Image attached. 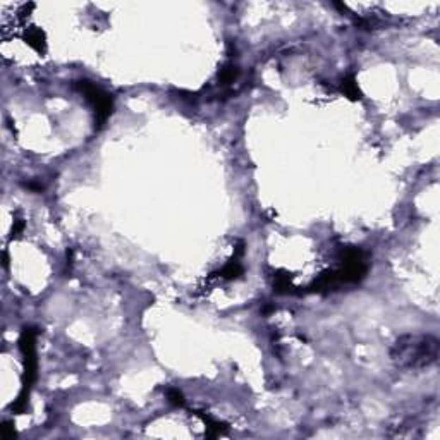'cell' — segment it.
<instances>
[{"instance_id":"cell-4","label":"cell","mask_w":440,"mask_h":440,"mask_svg":"<svg viewBox=\"0 0 440 440\" xmlns=\"http://www.w3.org/2000/svg\"><path fill=\"white\" fill-rule=\"evenodd\" d=\"M341 90H342V93H344L346 96H349V98H352V100L361 98L360 88H358V85H356V81H354V77H352V76L344 77V79H342Z\"/></svg>"},{"instance_id":"cell-5","label":"cell","mask_w":440,"mask_h":440,"mask_svg":"<svg viewBox=\"0 0 440 440\" xmlns=\"http://www.w3.org/2000/svg\"><path fill=\"white\" fill-rule=\"evenodd\" d=\"M26 41L28 45L31 48H35L36 52H41L45 50V38H43V33L40 30H30L26 35Z\"/></svg>"},{"instance_id":"cell-9","label":"cell","mask_w":440,"mask_h":440,"mask_svg":"<svg viewBox=\"0 0 440 440\" xmlns=\"http://www.w3.org/2000/svg\"><path fill=\"white\" fill-rule=\"evenodd\" d=\"M2 435H4V438L6 440H11V438H14V427L11 423H4V427H2Z\"/></svg>"},{"instance_id":"cell-6","label":"cell","mask_w":440,"mask_h":440,"mask_svg":"<svg viewBox=\"0 0 440 440\" xmlns=\"http://www.w3.org/2000/svg\"><path fill=\"white\" fill-rule=\"evenodd\" d=\"M241 274H243V267H241V263L238 262V260H232V262H229L224 268L220 270V277L227 279V280L238 279Z\"/></svg>"},{"instance_id":"cell-1","label":"cell","mask_w":440,"mask_h":440,"mask_svg":"<svg viewBox=\"0 0 440 440\" xmlns=\"http://www.w3.org/2000/svg\"><path fill=\"white\" fill-rule=\"evenodd\" d=\"M390 358L399 368L404 370L428 368L438 360V341L433 336L408 333L392 344Z\"/></svg>"},{"instance_id":"cell-7","label":"cell","mask_w":440,"mask_h":440,"mask_svg":"<svg viewBox=\"0 0 440 440\" xmlns=\"http://www.w3.org/2000/svg\"><path fill=\"white\" fill-rule=\"evenodd\" d=\"M274 289L280 294H286V292H291L292 291V282H291V277L289 275H274Z\"/></svg>"},{"instance_id":"cell-2","label":"cell","mask_w":440,"mask_h":440,"mask_svg":"<svg viewBox=\"0 0 440 440\" xmlns=\"http://www.w3.org/2000/svg\"><path fill=\"white\" fill-rule=\"evenodd\" d=\"M19 347H21L23 363H24V376H23V392L19 397L14 401L12 409L16 413H23L26 406L28 395H30L31 384L35 382L36 376V351H35V330L33 328H24L19 339Z\"/></svg>"},{"instance_id":"cell-10","label":"cell","mask_w":440,"mask_h":440,"mask_svg":"<svg viewBox=\"0 0 440 440\" xmlns=\"http://www.w3.org/2000/svg\"><path fill=\"white\" fill-rule=\"evenodd\" d=\"M24 229V222L23 220H16L14 222V236H19V232H21Z\"/></svg>"},{"instance_id":"cell-8","label":"cell","mask_w":440,"mask_h":440,"mask_svg":"<svg viewBox=\"0 0 440 440\" xmlns=\"http://www.w3.org/2000/svg\"><path fill=\"white\" fill-rule=\"evenodd\" d=\"M167 395H169V399H171L172 404H176V406H184V399H182V394L179 392L177 389H169V390H167Z\"/></svg>"},{"instance_id":"cell-3","label":"cell","mask_w":440,"mask_h":440,"mask_svg":"<svg viewBox=\"0 0 440 440\" xmlns=\"http://www.w3.org/2000/svg\"><path fill=\"white\" fill-rule=\"evenodd\" d=\"M76 86L85 95V98L90 101L91 107H93L98 125H103L105 120L109 119V115L112 114V98H110V95L105 93L103 90L93 85L91 81H77Z\"/></svg>"}]
</instances>
